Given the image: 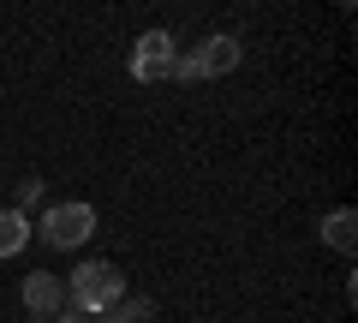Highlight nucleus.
I'll return each instance as SVG.
<instances>
[{
    "mask_svg": "<svg viewBox=\"0 0 358 323\" xmlns=\"http://www.w3.org/2000/svg\"><path fill=\"white\" fill-rule=\"evenodd\" d=\"M120 294H126V275H120V263H108V258L72 270V282H66V305H72V311H90V317H102Z\"/></svg>",
    "mask_w": 358,
    "mask_h": 323,
    "instance_id": "obj_1",
    "label": "nucleus"
},
{
    "mask_svg": "<svg viewBox=\"0 0 358 323\" xmlns=\"http://www.w3.org/2000/svg\"><path fill=\"white\" fill-rule=\"evenodd\" d=\"M96 233V209L90 204H54L48 216H42V240H48L54 252H78Z\"/></svg>",
    "mask_w": 358,
    "mask_h": 323,
    "instance_id": "obj_2",
    "label": "nucleus"
},
{
    "mask_svg": "<svg viewBox=\"0 0 358 323\" xmlns=\"http://www.w3.org/2000/svg\"><path fill=\"white\" fill-rule=\"evenodd\" d=\"M173 60H179V42L167 30H143L138 48H131V78L138 84H162V78H173Z\"/></svg>",
    "mask_w": 358,
    "mask_h": 323,
    "instance_id": "obj_3",
    "label": "nucleus"
},
{
    "mask_svg": "<svg viewBox=\"0 0 358 323\" xmlns=\"http://www.w3.org/2000/svg\"><path fill=\"white\" fill-rule=\"evenodd\" d=\"M24 311H30V317H42V323H54L66 311V282H60V275H48V270H30L24 275Z\"/></svg>",
    "mask_w": 358,
    "mask_h": 323,
    "instance_id": "obj_4",
    "label": "nucleus"
},
{
    "mask_svg": "<svg viewBox=\"0 0 358 323\" xmlns=\"http://www.w3.org/2000/svg\"><path fill=\"white\" fill-rule=\"evenodd\" d=\"M192 66H197V78H227L239 66V42L233 36H203L192 48Z\"/></svg>",
    "mask_w": 358,
    "mask_h": 323,
    "instance_id": "obj_5",
    "label": "nucleus"
},
{
    "mask_svg": "<svg viewBox=\"0 0 358 323\" xmlns=\"http://www.w3.org/2000/svg\"><path fill=\"white\" fill-rule=\"evenodd\" d=\"M317 233L329 240L334 252H346V258H352V246H358V216H352V209H329V216L317 221Z\"/></svg>",
    "mask_w": 358,
    "mask_h": 323,
    "instance_id": "obj_6",
    "label": "nucleus"
},
{
    "mask_svg": "<svg viewBox=\"0 0 358 323\" xmlns=\"http://www.w3.org/2000/svg\"><path fill=\"white\" fill-rule=\"evenodd\" d=\"M96 323H155V299H143V294H120Z\"/></svg>",
    "mask_w": 358,
    "mask_h": 323,
    "instance_id": "obj_7",
    "label": "nucleus"
},
{
    "mask_svg": "<svg viewBox=\"0 0 358 323\" xmlns=\"http://www.w3.org/2000/svg\"><path fill=\"white\" fill-rule=\"evenodd\" d=\"M30 246V216H18L13 204L0 209V258H18Z\"/></svg>",
    "mask_w": 358,
    "mask_h": 323,
    "instance_id": "obj_8",
    "label": "nucleus"
},
{
    "mask_svg": "<svg viewBox=\"0 0 358 323\" xmlns=\"http://www.w3.org/2000/svg\"><path fill=\"white\" fill-rule=\"evenodd\" d=\"M36 198H42V174H30V180L18 186V204H13V209H18V216H24V209L36 204Z\"/></svg>",
    "mask_w": 358,
    "mask_h": 323,
    "instance_id": "obj_9",
    "label": "nucleus"
},
{
    "mask_svg": "<svg viewBox=\"0 0 358 323\" xmlns=\"http://www.w3.org/2000/svg\"><path fill=\"white\" fill-rule=\"evenodd\" d=\"M54 323H96V317H90V311H72V305H66V311H60Z\"/></svg>",
    "mask_w": 358,
    "mask_h": 323,
    "instance_id": "obj_10",
    "label": "nucleus"
}]
</instances>
